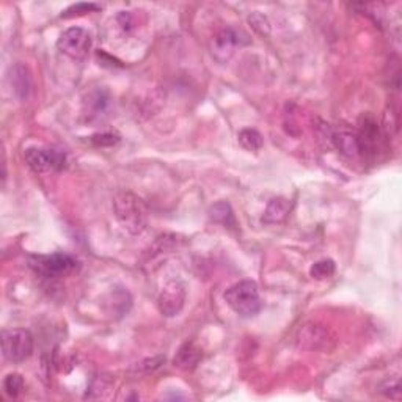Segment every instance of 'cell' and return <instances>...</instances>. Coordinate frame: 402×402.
<instances>
[{
  "label": "cell",
  "mask_w": 402,
  "mask_h": 402,
  "mask_svg": "<svg viewBox=\"0 0 402 402\" xmlns=\"http://www.w3.org/2000/svg\"><path fill=\"white\" fill-rule=\"evenodd\" d=\"M29 266L44 278H60L73 274L79 267V261L68 253L34 255L29 258Z\"/></svg>",
  "instance_id": "cell-3"
},
{
  "label": "cell",
  "mask_w": 402,
  "mask_h": 402,
  "mask_svg": "<svg viewBox=\"0 0 402 402\" xmlns=\"http://www.w3.org/2000/svg\"><path fill=\"white\" fill-rule=\"evenodd\" d=\"M25 162L36 173H52L60 172L66 167V156L54 148H27L24 153Z\"/></svg>",
  "instance_id": "cell-5"
},
{
  "label": "cell",
  "mask_w": 402,
  "mask_h": 402,
  "mask_svg": "<svg viewBox=\"0 0 402 402\" xmlns=\"http://www.w3.org/2000/svg\"><path fill=\"white\" fill-rule=\"evenodd\" d=\"M113 211L123 228L131 234H140L147 228L148 209L142 198L131 192H119L113 198Z\"/></svg>",
  "instance_id": "cell-1"
},
{
  "label": "cell",
  "mask_w": 402,
  "mask_h": 402,
  "mask_svg": "<svg viewBox=\"0 0 402 402\" xmlns=\"http://www.w3.org/2000/svg\"><path fill=\"white\" fill-rule=\"evenodd\" d=\"M332 142L343 153L349 157H355L363 151V144L360 142V137L350 134V132H336L332 135Z\"/></svg>",
  "instance_id": "cell-12"
},
{
  "label": "cell",
  "mask_w": 402,
  "mask_h": 402,
  "mask_svg": "<svg viewBox=\"0 0 402 402\" xmlns=\"http://www.w3.org/2000/svg\"><path fill=\"white\" fill-rule=\"evenodd\" d=\"M10 84L19 99L21 100L27 99L31 90V77L27 66L21 65V63L13 66L10 69Z\"/></svg>",
  "instance_id": "cell-11"
},
{
  "label": "cell",
  "mask_w": 402,
  "mask_h": 402,
  "mask_svg": "<svg viewBox=\"0 0 402 402\" xmlns=\"http://www.w3.org/2000/svg\"><path fill=\"white\" fill-rule=\"evenodd\" d=\"M209 216L214 222L222 223L226 228H234L236 226L234 214H232L231 206L226 201H220V203L214 204L209 209Z\"/></svg>",
  "instance_id": "cell-14"
},
{
  "label": "cell",
  "mask_w": 402,
  "mask_h": 402,
  "mask_svg": "<svg viewBox=\"0 0 402 402\" xmlns=\"http://www.w3.org/2000/svg\"><path fill=\"white\" fill-rule=\"evenodd\" d=\"M107 104H109V98L105 96L103 91L93 93L88 98V109H90V115H99L100 112L105 110Z\"/></svg>",
  "instance_id": "cell-18"
},
{
  "label": "cell",
  "mask_w": 402,
  "mask_h": 402,
  "mask_svg": "<svg viewBox=\"0 0 402 402\" xmlns=\"http://www.w3.org/2000/svg\"><path fill=\"white\" fill-rule=\"evenodd\" d=\"M291 211V201L288 198H274L270 200V203L267 204L266 211H264L262 222L264 223H278L283 222L286 218V216Z\"/></svg>",
  "instance_id": "cell-13"
},
{
  "label": "cell",
  "mask_w": 402,
  "mask_h": 402,
  "mask_svg": "<svg viewBox=\"0 0 402 402\" xmlns=\"http://www.w3.org/2000/svg\"><path fill=\"white\" fill-rule=\"evenodd\" d=\"M3 388L5 393L10 396V398H17L19 394L22 393L24 389V379L21 374H8L6 379L3 380Z\"/></svg>",
  "instance_id": "cell-17"
},
{
  "label": "cell",
  "mask_w": 402,
  "mask_h": 402,
  "mask_svg": "<svg viewBox=\"0 0 402 402\" xmlns=\"http://www.w3.org/2000/svg\"><path fill=\"white\" fill-rule=\"evenodd\" d=\"M99 10V5L96 3H75L69 6L68 10L61 13V17H74V16H84L87 13Z\"/></svg>",
  "instance_id": "cell-20"
},
{
  "label": "cell",
  "mask_w": 402,
  "mask_h": 402,
  "mask_svg": "<svg viewBox=\"0 0 402 402\" xmlns=\"http://www.w3.org/2000/svg\"><path fill=\"white\" fill-rule=\"evenodd\" d=\"M335 272H336V266H335V261H332V260H320L318 262H314L310 267V275L314 280H327L335 275Z\"/></svg>",
  "instance_id": "cell-16"
},
{
  "label": "cell",
  "mask_w": 402,
  "mask_h": 402,
  "mask_svg": "<svg viewBox=\"0 0 402 402\" xmlns=\"http://www.w3.org/2000/svg\"><path fill=\"white\" fill-rule=\"evenodd\" d=\"M201 357H203V352H201L197 344L186 343L181 345L178 352H176L173 363L176 368H179L182 371H192L198 366Z\"/></svg>",
  "instance_id": "cell-10"
},
{
  "label": "cell",
  "mask_w": 402,
  "mask_h": 402,
  "mask_svg": "<svg viewBox=\"0 0 402 402\" xmlns=\"http://www.w3.org/2000/svg\"><path fill=\"white\" fill-rule=\"evenodd\" d=\"M239 143H241V147L244 149L256 153V151H260L262 148L264 140H262V135L256 129L247 128L239 132Z\"/></svg>",
  "instance_id": "cell-15"
},
{
  "label": "cell",
  "mask_w": 402,
  "mask_h": 402,
  "mask_svg": "<svg viewBox=\"0 0 402 402\" xmlns=\"http://www.w3.org/2000/svg\"><path fill=\"white\" fill-rule=\"evenodd\" d=\"M2 352L11 363H22L34 352V336L29 330L11 329L2 333Z\"/></svg>",
  "instance_id": "cell-4"
},
{
  "label": "cell",
  "mask_w": 402,
  "mask_h": 402,
  "mask_svg": "<svg viewBox=\"0 0 402 402\" xmlns=\"http://www.w3.org/2000/svg\"><path fill=\"white\" fill-rule=\"evenodd\" d=\"M57 47L69 59L82 60L90 52L91 36L85 29L71 27L60 35L59 41H57Z\"/></svg>",
  "instance_id": "cell-6"
},
{
  "label": "cell",
  "mask_w": 402,
  "mask_h": 402,
  "mask_svg": "<svg viewBox=\"0 0 402 402\" xmlns=\"http://www.w3.org/2000/svg\"><path fill=\"white\" fill-rule=\"evenodd\" d=\"M93 144L96 147H113L119 142V137L115 134H109V132H104V134H96L91 137Z\"/></svg>",
  "instance_id": "cell-21"
},
{
  "label": "cell",
  "mask_w": 402,
  "mask_h": 402,
  "mask_svg": "<svg viewBox=\"0 0 402 402\" xmlns=\"http://www.w3.org/2000/svg\"><path fill=\"white\" fill-rule=\"evenodd\" d=\"M165 363V357L163 355H157L153 358H147V360H143L140 363H137L132 371H135V373H153L157 368H161V364Z\"/></svg>",
  "instance_id": "cell-19"
},
{
  "label": "cell",
  "mask_w": 402,
  "mask_h": 402,
  "mask_svg": "<svg viewBox=\"0 0 402 402\" xmlns=\"http://www.w3.org/2000/svg\"><path fill=\"white\" fill-rule=\"evenodd\" d=\"M223 299L231 310L242 318L255 316L261 310L260 289L251 280H242L226 289Z\"/></svg>",
  "instance_id": "cell-2"
},
{
  "label": "cell",
  "mask_w": 402,
  "mask_h": 402,
  "mask_svg": "<svg viewBox=\"0 0 402 402\" xmlns=\"http://www.w3.org/2000/svg\"><path fill=\"white\" fill-rule=\"evenodd\" d=\"M186 288L179 281H170L162 288L157 297V308L165 318H174L182 311L186 304Z\"/></svg>",
  "instance_id": "cell-8"
},
{
  "label": "cell",
  "mask_w": 402,
  "mask_h": 402,
  "mask_svg": "<svg viewBox=\"0 0 402 402\" xmlns=\"http://www.w3.org/2000/svg\"><path fill=\"white\" fill-rule=\"evenodd\" d=\"M333 336L329 329L319 324H306L297 333V345L306 350L329 349Z\"/></svg>",
  "instance_id": "cell-9"
},
{
  "label": "cell",
  "mask_w": 402,
  "mask_h": 402,
  "mask_svg": "<svg viewBox=\"0 0 402 402\" xmlns=\"http://www.w3.org/2000/svg\"><path fill=\"white\" fill-rule=\"evenodd\" d=\"M244 38L245 35H242L241 31H237L236 29L228 27L220 30L211 41L212 57L220 63H226L232 55H234L237 47H241L245 43H248L247 40H244Z\"/></svg>",
  "instance_id": "cell-7"
}]
</instances>
